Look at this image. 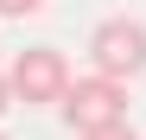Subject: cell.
<instances>
[{"mask_svg":"<svg viewBox=\"0 0 146 140\" xmlns=\"http://www.w3.org/2000/svg\"><path fill=\"white\" fill-rule=\"evenodd\" d=\"M64 121L70 134H95V127H114V121H127V83L121 77H102V70H89V77H70L64 89Z\"/></svg>","mask_w":146,"mask_h":140,"instance_id":"cell-1","label":"cell"},{"mask_svg":"<svg viewBox=\"0 0 146 140\" xmlns=\"http://www.w3.org/2000/svg\"><path fill=\"white\" fill-rule=\"evenodd\" d=\"M89 64L102 70V77L133 83L140 70H146V26H140L133 13H108V19H95V32H89Z\"/></svg>","mask_w":146,"mask_h":140,"instance_id":"cell-2","label":"cell"},{"mask_svg":"<svg viewBox=\"0 0 146 140\" xmlns=\"http://www.w3.org/2000/svg\"><path fill=\"white\" fill-rule=\"evenodd\" d=\"M7 83H13V102L51 108V102H64V89H70V57L51 51V45H26V51L7 64Z\"/></svg>","mask_w":146,"mask_h":140,"instance_id":"cell-3","label":"cell"},{"mask_svg":"<svg viewBox=\"0 0 146 140\" xmlns=\"http://www.w3.org/2000/svg\"><path fill=\"white\" fill-rule=\"evenodd\" d=\"M44 0H0V19H32Z\"/></svg>","mask_w":146,"mask_h":140,"instance_id":"cell-4","label":"cell"},{"mask_svg":"<svg viewBox=\"0 0 146 140\" xmlns=\"http://www.w3.org/2000/svg\"><path fill=\"white\" fill-rule=\"evenodd\" d=\"M76 140H140L127 121H114V127H95V134H76Z\"/></svg>","mask_w":146,"mask_h":140,"instance_id":"cell-5","label":"cell"},{"mask_svg":"<svg viewBox=\"0 0 146 140\" xmlns=\"http://www.w3.org/2000/svg\"><path fill=\"white\" fill-rule=\"evenodd\" d=\"M13 108V83H7V70H0V115Z\"/></svg>","mask_w":146,"mask_h":140,"instance_id":"cell-6","label":"cell"},{"mask_svg":"<svg viewBox=\"0 0 146 140\" xmlns=\"http://www.w3.org/2000/svg\"><path fill=\"white\" fill-rule=\"evenodd\" d=\"M0 140H7V134H0Z\"/></svg>","mask_w":146,"mask_h":140,"instance_id":"cell-7","label":"cell"}]
</instances>
